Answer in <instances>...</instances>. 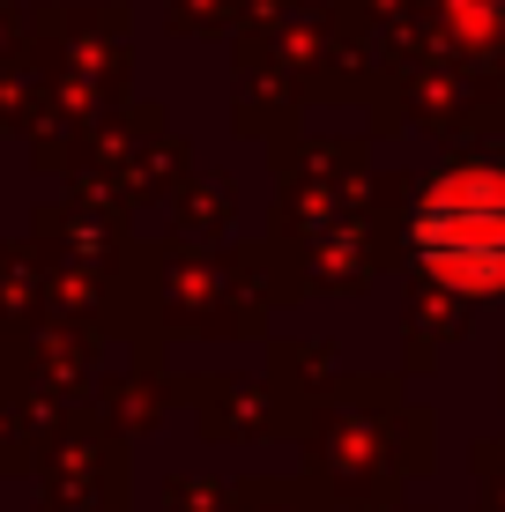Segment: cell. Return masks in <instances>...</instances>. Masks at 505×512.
<instances>
[{"mask_svg":"<svg viewBox=\"0 0 505 512\" xmlns=\"http://www.w3.org/2000/svg\"><path fill=\"white\" fill-rule=\"evenodd\" d=\"M416 253L461 290L505 282V179H483V171L446 179L416 216Z\"/></svg>","mask_w":505,"mask_h":512,"instance_id":"obj_1","label":"cell"}]
</instances>
